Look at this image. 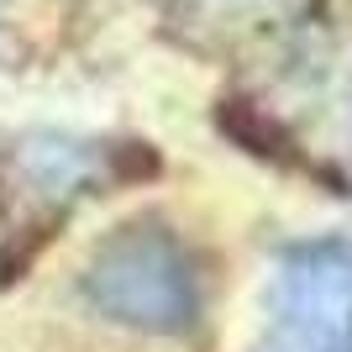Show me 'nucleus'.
<instances>
[{
    "label": "nucleus",
    "mask_w": 352,
    "mask_h": 352,
    "mask_svg": "<svg viewBox=\"0 0 352 352\" xmlns=\"http://www.w3.org/2000/svg\"><path fill=\"white\" fill-rule=\"evenodd\" d=\"M95 284L116 310H132V316H168L179 305V274L168 268V252L163 248H142V242H121L100 268H95Z\"/></svg>",
    "instance_id": "1"
}]
</instances>
